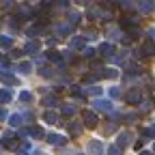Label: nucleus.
<instances>
[{"label":"nucleus","mask_w":155,"mask_h":155,"mask_svg":"<svg viewBox=\"0 0 155 155\" xmlns=\"http://www.w3.org/2000/svg\"><path fill=\"white\" fill-rule=\"evenodd\" d=\"M88 17L91 19H110L112 17V11L110 9H104V7H91L88 9Z\"/></svg>","instance_id":"1"},{"label":"nucleus","mask_w":155,"mask_h":155,"mask_svg":"<svg viewBox=\"0 0 155 155\" xmlns=\"http://www.w3.org/2000/svg\"><path fill=\"white\" fill-rule=\"evenodd\" d=\"M153 52H155V41H144L138 50H136V56L147 58V56H153Z\"/></svg>","instance_id":"2"},{"label":"nucleus","mask_w":155,"mask_h":155,"mask_svg":"<svg viewBox=\"0 0 155 155\" xmlns=\"http://www.w3.org/2000/svg\"><path fill=\"white\" fill-rule=\"evenodd\" d=\"M82 119H84V125L91 127V129H95L97 123H99V121H97V114H95L93 110H84V112H82Z\"/></svg>","instance_id":"3"},{"label":"nucleus","mask_w":155,"mask_h":155,"mask_svg":"<svg viewBox=\"0 0 155 155\" xmlns=\"http://www.w3.org/2000/svg\"><path fill=\"white\" fill-rule=\"evenodd\" d=\"M86 149H88L91 155H104V147H101V142H97V140H91L86 144Z\"/></svg>","instance_id":"4"},{"label":"nucleus","mask_w":155,"mask_h":155,"mask_svg":"<svg viewBox=\"0 0 155 155\" xmlns=\"http://www.w3.org/2000/svg\"><path fill=\"white\" fill-rule=\"evenodd\" d=\"M39 41H35V39H30V41L24 45V54H39Z\"/></svg>","instance_id":"5"},{"label":"nucleus","mask_w":155,"mask_h":155,"mask_svg":"<svg viewBox=\"0 0 155 155\" xmlns=\"http://www.w3.org/2000/svg\"><path fill=\"white\" fill-rule=\"evenodd\" d=\"M125 99H127L129 104H140V101H142V93H140L138 88H136V91H129Z\"/></svg>","instance_id":"6"},{"label":"nucleus","mask_w":155,"mask_h":155,"mask_svg":"<svg viewBox=\"0 0 155 155\" xmlns=\"http://www.w3.org/2000/svg\"><path fill=\"white\" fill-rule=\"evenodd\" d=\"M71 35V24H56V37H69Z\"/></svg>","instance_id":"7"},{"label":"nucleus","mask_w":155,"mask_h":155,"mask_svg":"<svg viewBox=\"0 0 155 155\" xmlns=\"http://www.w3.org/2000/svg\"><path fill=\"white\" fill-rule=\"evenodd\" d=\"M0 80H2L5 84H9V86L19 84V82H17V78H13V75H11V73H7V71H0Z\"/></svg>","instance_id":"8"},{"label":"nucleus","mask_w":155,"mask_h":155,"mask_svg":"<svg viewBox=\"0 0 155 155\" xmlns=\"http://www.w3.org/2000/svg\"><path fill=\"white\" fill-rule=\"evenodd\" d=\"M95 108L101 110V112H112V104L106 101V99H97V101H95Z\"/></svg>","instance_id":"9"},{"label":"nucleus","mask_w":155,"mask_h":155,"mask_svg":"<svg viewBox=\"0 0 155 155\" xmlns=\"http://www.w3.org/2000/svg\"><path fill=\"white\" fill-rule=\"evenodd\" d=\"M84 45H86V39H82V37H75L69 41V48H73V50H82Z\"/></svg>","instance_id":"10"},{"label":"nucleus","mask_w":155,"mask_h":155,"mask_svg":"<svg viewBox=\"0 0 155 155\" xmlns=\"http://www.w3.org/2000/svg\"><path fill=\"white\" fill-rule=\"evenodd\" d=\"M26 32H28V37H37V35L45 32V26H43V24H35V26H30Z\"/></svg>","instance_id":"11"},{"label":"nucleus","mask_w":155,"mask_h":155,"mask_svg":"<svg viewBox=\"0 0 155 155\" xmlns=\"http://www.w3.org/2000/svg\"><path fill=\"white\" fill-rule=\"evenodd\" d=\"M45 138H48L50 144H65V138H63V136H58V134H48Z\"/></svg>","instance_id":"12"},{"label":"nucleus","mask_w":155,"mask_h":155,"mask_svg":"<svg viewBox=\"0 0 155 155\" xmlns=\"http://www.w3.org/2000/svg\"><path fill=\"white\" fill-rule=\"evenodd\" d=\"M17 144H19V142H17V140L13 138V136H11V134H7V136H5V147H7V149H11V151H15V149H17Z\"/></svg>","instance_id":"13"},{"label":"nucleus","mask_w":155,"mask_h":155,"mask_svg":"<svg viewBox=\"0 0 155 155\" xmlns=\"http://www.w3.org/2000/svg\"><path fill=\"white\" fill-rule=\"evenodd\" d=\"M43 121H45V123H50V125H54V123H58V114H56V112H52V110H48V112L43 114Z\"/></svg>","instance_id":"14"},{"label":"nucleus","mask_w":155,"mask_h":155,"mask_svg":"<svg viewBox=\"0 0 155 155\" xmlns=\"http://www.w3.org/2000/svg\"><path fill=\"white\" fill-rule=\"evenodd\" d=\"M112 50H114V48H112V43H101V45H99V54H101V56H106V58H108V56H112Z\"/></svg>","instance_id":"15"},{"label":"nucleus","mask_w":155,"mask_h":155,"mask_svg":"<svg viewBox=\"0 0 155 155\" xmlns=\"http://www.w3.org/2000/svg\"><path fill=\"white\" fill-rule=\"evenodd\" d=\"M30 15H32V11H30V7H26V5L17 9V17H19V19H26V17H30Z\"/></svg>","instance_id":"16"},{"label":"nucleus","mask_w":155,"mask_h":155,"mask_svg":"<svg viewBox=\"0 0 155 155\" xmlns=\"http://www.w3.org/2000/svg\"><path fill=\"white\" fill-rule=\"evenodd\" d=\"M129 140H131V136H129V134H121V136H119V140H116V144L123 149V147H127V144H129Z\"/></svg>","instance_id":"17"},{"label":"nucleus","mask_w":155,"mask_h":155,"mask_svg":"<svg viewBox=\"0 0 155 155\" xmlns=\"http://www.w3.org/2000/svg\"><path fill=\"white\" fill-rule=\"evenodd\" d=\"M15 7V0H0V9L2 11H11Z\"/></svg>","instance_id":"18"},{"label":"nucleus","mask_w":155,"mask_h":155,"mask_svg":"<svg viewBox=\"0 0 155 155\" xmlns=\"http://www.w3.org/2000/svg\"><path fill=\"white\" fill-rule=\"evenodd\" d=\"M9 123H11V127H19L22 125V114H13L9 119Z\"/></svg>","instance_id":"19"},{"label":"nucleus","mask_w":155,"mask_h":155,"mask_svg":"<svg viewBox=\"0 0 155 155\" xmlns=\"http://www.w3.org/2000/svg\"><path fill=\"white\" fill-rule=\"evenodd\" d=\"M28 134L32 136V138H43V129H41V127H37V125H35V127H30V131H28Z\"/></svg>","instance_id":"20"},{"label":"nucleus","mask_w":155,"mask_h":155,"mask_svg":"<svg viewBox=\"0 0 155 155\" xmlns=\"http://www.w3.org/2000/svg\"><path fill=\"white\" fill-rule=\"evenodd\" d=\"M138 9H140L142 13H149V11L153 9V5H151V2H147V0H140V2H138Z\"/></svg>","instance_id":"21"},{"label":"nucleus","mask_w":155,"mask_h":155,"mask_svg":"<svg viewBox=\"0 0 155 155\" xmlns=\"http://www.w3.org/2000/svg\"><path fill=\"white\" fill-rule=\"evenodd\" d=\"M67 17H69V24H78V22H80V13H75V11H67Z\"/></svg>","instance_id":"22"},{"label":"nucleus","mask_w":155,"mask_h":155,"mask_svg":"<svg viewBox=\"0 0 155 155\" xmlns=\"http://www.w3.org/2000/svg\"><path fill=\"white\" fill-rule=\"evenodd\" d=\"M17 71H19V73H30L32 67H30V63H19V65H17Z\"/></svg>","instance_id":"23"},{"label":"nucleus","mask_w":155,"mask_h":155,"mask_svg":"<svg viewBox=\"0 0 155 155\" xmlns=\"http://www.w3.org/2000/svg\"><path fill=\"white\" fill-rule=\"evenodd\" d=\"M0 45H2L5 50H9V48L13 45V39H11V37H0Z\"/></svg>","instance_id":"24"},{"label":"nucleus","mask_w":155,"mask_h":155,"mask_svg":"<svg viewBox=\"0 0 155 155\" xmlns=\"http://www.w3.org/2000/svg\"><path fill=\"white\" fill-rule=\"evenodd\" d=\"M69 131H71V136H78V134L82 131V125H80V123H71V125H69Z\"/></svg>","instance_id":"25"},{"label":"nucleus","mask_w":155,"mask_h":155,"mask_svg":"<svg viewBox=\"0 0 155 155\" xmlns=\"http://www.w3.org/2000/svg\"><path fill=\"white\" fill-rule=\"evenodd\" d=\"M11 101V93L9 91H0V104H9Z\"/></svg>","instance_id":"26"},{"label":"nucleus","mask_w":155,"mask_h":155,"mask_svg":"<svg viewBox=\"0 0 155 155\" xmlns=\"http://www.w3.org/2000/svg\"><path fill=\"white\" fill-rule=\"evenodd\" d=\"M153 108V101L151 99H147V101H140V112H149Z\"/></svg>","instance_id":"27"},{"label":"nucleus","mask_w":155,"mask_h":155,"mask_svg":"<svg viewBox=\"0 0 155 155\" xmlns=\"http://www.w3.org/2000/svg\"><path fill=\"white\" fill-rule=\"evenodd\" d=\"M63 114L65 116H73L75 114V106H63Z\"/></svg>","instance_id":"28"},{"label":"nucleus","mask_w":155,"mask_h":155,"mask_svg":"<svg viewBox=\"0 0 155 155\" xmlns=\"http://www.w3.org/2000/svg\"><path fill=\"white\" fill-rule=\"evenodd\" d=\"M108 155H121V147H119V144H112V147L108 149Z\"/></svg>","instance_id":"29"},{"label":"nucleus","mask_w":155,"mask_h":155,"mask_svg":"<svg viewBox=\"0 0 155 155\" xmlns=\"http://www.w3.org/2000/svg\"><path fill=\"white\" fill-rule=\"evenodd\" d=\"M19 99H22V101H30V99H32V93L22 91V93H19Z\"/></svg>","instance_id":"30"},{"label":"nucleus","mask_w":155,"mask_h":155,"mask_svg":"<svg viewBox=\"0 0 155 155\" xmlns=\"http://www.w3.org/2000/svg\"><path fill=\"white\" fill-rule=\"evenodd\" d=\"M101 75H104V78H116L119 73H116L114 69H104V71H101Z\"/></svg>","instance_id":"31"},{"label":"nucleus","mask_w":155,"mask_h":155,"mask_svg":"<svg viewBox=\"0 0 155 155\" xmlns=\"http://www.w3.org/2000/svg\"><path fill=\"white\" fill-rule=\"evenodd\" d=\"M54 104H56V97L54 95H48L45 99H43V106H54Z\"/></svg>","instance_id":"32"},{"label":"nucleus","mask_w":155,"mask_h":155,"mask_svg":"<svg viewBox=\"0 0 155 155\" xmlns=\"http://www.w3.org/2000/svg\"><path fill=\"white\" fill-rule=\"evenodd\" d=\"M114 129H116V127H114V123H108V125L104 127V134H106V136H110V134H114Z\"/></svg>","instance_id":"33"},{"label":"nucleus","mask_w":155,"mask_h":155,"mask_svg":"<svg viewBox=\"0 0 155 155\" xmlns=\"http://www.w3.org/2000/svg\"><path fill=\"white\" fill-rule=\"evenodd\" d=\"M108 37H110V39H123L121 30H110V32H108Z\"/></svg>","instance_id":"34"},{"label":"nucleus","mask_w":155,"mask_h":155,"mask_svg":"<svg viewBox=\"0 0 155 155\" xmlns=\"http://www.w3.org/2000/svg\"><path fill=\"white\" fill-rule=\"evenodd\" d=\"M142 134L147 136V138H151V136H155V125H151V127H147V129H144Z\"/></svg>","instance_id":"35"},{"label":"nucleus","mask_w":155,"mask_h":155,"mask_svg":"<svg viewBox=\"0 0 155 155\" xmlns=\"http://www.w3.org/2000/svg\"><path fill=\"white\" fill-rule=\"evenodd\" d=\"M71 93H73L75 97H82V95H84V91H82L80 86H73V88H71Z\"/></svg>","instance_id":"36"},{"label":"nucleus","mask_w":155,"mask_h":155,"mask_svg":"<svg viewBox=\"0 0 155 155\" xmlns=\"http://www.w3.org/2000/svg\"><path fill=\"white\" fill-rule=\"evenodd\" d=\"M108 93H110V97H119V95H121V91L116 88V86H112V88H110Z\"/></svg>","instance_id":"37"},{"label":"nucleus","mask_w":155,"mask_h":155,"mask_svg":"<svg viewBox=\"0 0 155 155\" xmlns=\"http://www.w3.org/2000/svg\"><path fill=\"white\" fill-rule=\"evenodd\" d=\"M88 93H91V95H101V88H97V86H93V88H88Z\"/></svg>","instance_id":"38"},{"label":"nucleus","mask_w":155,"mask_h":155,"mask_svg":"<svg viewBox=\"0 0 155 155\" xmlns=\"http://www.w3.org/2000/svg\"><path fill=\"white\" fill-rule=\"evenodd\" d=\"M93 54H95V50H93V48H86V50H84V56H86V58H91Z\"/></svg>","instance_id":"39"},{"label":"nucleus","mask_w":155,"mask_h":155,"mask_svg":"<svg viewBox=\"0 0 155 155\" xmlns=\"http://www.w3.org/2000/svg\"><path fill=\"white\" fill-rule=\"evenodd\" d=\"M149 37H151L153 41H155V28H151V30H149Z\"/></svg>","instance_id":"40"},{"label":"nucleus","mask_w":155,"mask_h":155,"mask_svg":"<svg viewBox=\"0 0 155 155\" xmlns=\"http://www.w3.org/2000/svg\"><path fill=\"white\" fill-rule=\"evenodd\" d=\"M2 119H7V112H5V110H0V121H2Z\"/></svg>","instance_id":"41"},{"label":"nucleus","mask_w":155,"mask_h":155,"mask_svg":"<svg viewBox=\"0 0 155 155\" xmlns=\"http://www.w3.org/2000/svg\"><path fill=\"white\" fill-rule=\"evenodd\" d=\"M75 2H80V5H86V2H88V0H75Z\"/></svg>","instance_id":"42"},{"label":"nucleus","mask_w":155,"mask_h":155,"mask_svg":"<svg viewBox=\"0 0 155 155\" xmlns=\"http://www.w3.org/2000/svg\"><path fill=\"white\" fill-rule=\"evenodd\" d=\"M140 155H153V153H151V151H142Z\"/></svg>","instance_id":"43"},{"label":"nucleus","mask_w":155,"mask_h":155,"mask_svg":"<svg viewBox=\"0 0 155 155\" xmlns=\"http://www.w3.org/2000/svg\"><path fill=\"white\" fill-rule=\"evenodd\" d=\"M54 2V0H43V5H52Z\"/></svg>","instance_id":"44"},{"label":"nucleus","mask_w":155,"mask_h":155,"mask_svg":"<svg viewBox=\"0 0 155 155\" xmlns=\"http://www.w3.org/2000/svg\"><path fill=\"white\" fill-rule=\"evenodd\" d=\"M19 155H28V153H19Z\"/></svg>","instance_id":"45"}]
</instances>
